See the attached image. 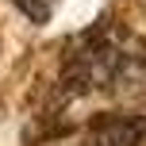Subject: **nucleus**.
<instances>
[{
  "instance_id": "nucleus-2",
  "label": "nucleus",
  "mask_w": 146,
  "mask_h": 146,
  "mask_svg": "<svg viewBox=\"0 0 146 146\" xmlns=\"http://www.w3.org/2000/svg\"><path fill=\"white\" fill-rule=\"evenodd\" d=\"M15 8H19L23 15H31L35 23H42L46 15H50V8H54V0H12Z\"/></svg>"
},
{
  "instance_id": "nucleus-1",
  "label": "nucleus",
  "mask_w": 146,
  "mask_h": 146,
  "mask_svg": "<svg viewBox=\"0 0 146 146\" xmlns=\"http://www.w3.org/2000/svg\"><path fill=\"white\" fill-rule=\"evenodd\" d=\"M92 146H142L146 142V115L135 111H100L88 123Z\"/></svg>"
}]
</instances>
